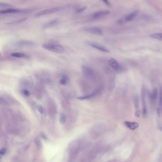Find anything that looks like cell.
<instances>
[{"instance_id": "13", "label": "cell", "mask_w": 162, "mask_h": 162, "mask_svg": "<svg viewBox=\"0 0 162 162\" xmlns=\"http://www.w3.org/2000/svg\"><path fill=\"white\" fill-rule=\"evenodd\" d=\"M35 43L33 42L30 41V40H20L18 41L16 45L18 47H32L34 46Z\"/></svg>"}, {"instance_id": "5", "label": "cell", "mask_w": 162, "mask_h": 162, "mask_svg": "<svg viewBox=\"0 0 162 162\" xmlns=\"http://www.w3.org/2000/svg\"><path fill=\"white\" fill-rule=\"evenodd\" d=\"M146 88L144 85L142 86L141 90V100H142V106H143V115L144 116H146L147 114V106L146 104Z\"/></svg>"}, {"instance_id": "23", "label": "cell", "mask_w": 162, "mask_h": 162, "mask_svg": "<svg viewBox=\"0 0 162 162\" xmlns=\"http://www.w3.org/2000/svg\"><path fill=\"white\" fill-rule=\"evenodd\" d=\"M66 116L64 113H61L60 115V123L62 124L65 123L66 121Z\"/></svg>"}, {"instance_id": "22", "label": "cell", "mask_w": 162, "mask_h": 162, "mask_svg": "<svg viewBox=\"0 0 162 162\" xmlns=\"http://www.w3.org/2000/svg\"><path fill=\"white\" fill-rule=\"evenodd\" d=\"M27 20V18H22V19H18V20H14L13 22H11L8 23L7 24H10V25H15V24H19V23L23 22H25Z\"/></svg>"}, {"instance_id": "18", "label": "cell", "mask_w": 162, "mask_h": 162, "mask_svg": "<svg viewBox=\"0 0 162 162\" xmlns=\"http://www.w3.org/2000/svg\"><path fill=\"white\" fill-rule=\"evenodd\" d=\"M49 113H55L56 112V105L54 104L52 102H50L49 103Z\"/></svg>"}, {"instance_id": "3", "label": "cell", "mask_w": 162, "mask_h": 162, "mask_svg": "<svg viewBox=\"0 0 162 162\" xmlns=\"http://www.w3.org/2000/svg\"><path fill=\"white\" fill-rule=\"evenodd\" d=\"M139 13V11L137 10L134 11V12H132L127 16H125L124 17L119 19L117 21V23L119 24H123L127 23V22H132L137 17Z\"/></svg>"}, {"instance_id": "31", "label": "cell", "mask_w": 162, "mask_h": 162, "mask_svg": "<svg viewBox=\"0 0 162 162\" xmlns=\"http://www.w3.org/2000/svg\"><path fill=\"white\" fill-rule=\"evenodd\" d=\"M161 129V131H162V127H161V129Z\"/></svg>"}, {"instance_id": "27", "label": "cell", "mask_w": 162, "mask_h": 162, "mask_svg": "<svg viewBox=\"0 0 162 162\" xmlns=\"http://www.w3.org/2000/svg\"><path fill=\"white\" fill-rule=\"evenodd\" d=\"M37 110L41 114H43V113H44V108H43L42 106L41 105H38L37 106Z\"/></svg>"}, {"instance_id": "2", "label": "cell", "mask_w": 162, "mask_h": 162, "mask_svg": "<svg viewBox=\"0 0 162 162\" xmlns=\"http://www.w3.org/2000/svg\"><path fill=\"white\" fill-rule=\"evenodd\" d=\"M82 142L81 140L75 141L72 143L71 144L70 146V150H69V154L72 157H75L77 155L78 152L80 150V148L82 146Z\"/></svg>"}, {"instance_id": "11", "label": "cell", "mask_w": 162, "mask_h": 162, "mask_svg": "<svg viewBox=\"0 0 162 162\" xmlns=\"http://www.w3.org/2000/svg\"><path fill=\"white\" fill-rule=\"evenodd\" d=\"M25 11L20 9H14V8H7L1 11V14H17L22 13Z\"/></svg>"}, {"instance_id": "24", "label": "cell", "mask_w": 162, "mask_h": 162, "mask_svg": "<svg viewBox=\"0 0 162 162\" xmlns=\"http://www.w3.org/2000/svg\"><path fill=\"white\" fill-rule=\"evenodd\" d=\"M57 22H58V20H52L51 22H49V23L46 24L45 28L52 26L53 25H54V24H55L56 23H57Z\"/></svg>"}, {"instance_id": "26", "label": "cell", "mask_w": 162, "mask_h": 162, "mask_svg": "<svg viewBox=\"0 0 162 162\" xmlns=\"http://www.w3.org/2000/svg\"><path fill=\"white\" fill-rule=\"evenodd\" d=\"M22 94L25 95V96L29 97L30 96V92L28 90L26 89H23L22 90Z\"/></svg>"}, {"instance_id": "7", "label": "cell", "mask_w": 162, "mask_h": 162, "mask_svg": "<svg viewBox=\"0 0 162 162\" xmlns=\"http://www.w3.org/2000/svg\"><path fill=\"white\" fill-rule=\"evenodd\" d=\"M102 87H99V88L97 89L96 90H95L91 94H89L88 95H85V96L78 97L77 99L80 100L90 99L91 98H94L95 97H96V96H97L99 94H101L102 91Z\"/></svg>"}, {"instance_id": "19", "label": "cell", "mask_w": 162, "mask_h": 162, "mask_svg": "<svg viewBox=\"0 0 162 162\" xmlns=\"http://www.w3.org/2000/svg\"><path fill=\"white\" fill-rule=\"evenodd\" d=\"M68 80H69V77L66 75H62L61 79H60L59 81V83L61 85H66Z\"/></svg>"}, {"instance_id": "10", "label": "cell", "mask_w": 162, "mask_h": 162, "mask_svg": "<svg viewBox=\"0 0 162 162\" xmlns=\"http://www.w3.org/2000/svg\"><path fill=\"white\" fill-rule=\"evenodd\" d=\"M82 71L83 75L88 78H92L94 77V72L91 67L86 66H82Z\"/></svg>"}, {"instance_id": "16", "label": "cell", "mask_w": 162, "mask_h": 162, "mask_svg": "<svg viewBox=\"0 0 162 162\" xmlns=\"http://www.w3.org/2000/svg\"><path fill=\"white\" fill-rule=\"evenodd\" d=\"M125 125L127 127L131 130H134L139 127V124L135 122H130V121H125Z\"/></svg>"}, {"instance_id": "17", "label": "cell", "mask_w": 162, "mask_h": 162, "mask_svg": "<svg viewBox=\"0 0 162 162\" xmlns=\"http://www.w3.org/2000/svg\"><path fill=\"white\" fill-rule=\"evenodd\" d=\"M11 56L14 58H29V56L28 55L20 52L12 53V54H11Z\"/></svg>"}, {"instance_id": "6", "label": "cell", "mask_w": 162, "mask_h": 162, "mask_svg": "<svg viewBox=\"0 0 162 162\" xmlns=\"http://www.w3.org/2000/svg\"><path fill=\"white\" fill-rule=\"evenodd\" d=\"M61 10L60 7H54V8L47 9L42 10V11L38 12L36 14V17H40V16H44V15L51 14H54L56 12H58Z\"/></svg>"}, {"instance_id": "15", "label": "cell", "mask_w": 162, "mask_h": 162, "mask_svg": "<svg viewBox=\"0 0 162 162\" xmlns=\"http://www.w3.org/2000/svg\"><path fill=\"white\" fill-rule=\"evenodd\" d=\"M134 103L135 109V116L137 118H139L140 116L141 111L139 108V98L137 96L134 97Z\"/></svg>"}, {"instance_id": "25", "label": "cell", "mask_w": 162, "mask_h": 162, "mask_svg": "<svg viewBox=\"0 0 162 162\" xmlns=\"http://www.w3.org/2000/svg\"><path fill=\"white\" fill-rule=\"evenodd\" d=\"M35 144L38 148H41V146H42V143H41V140L39 138H35Z\"/></svg>"}, {"instance_id": "28", "label": "cell", "mask_w": 162, "mask_h": 162, "mask_svg": "<svg viewBox=\"0 0 162 162\" xmlns=\"http://www.w3.org/2000/svg\"><path fill=\"white\" fill-rule=\"evenodd\" d=\"M86 9V7H81V8H78V9H77V11H76V13H77V14L81 13V12H83V11H85Z\"/></svg>"}, {"instance_id": "4", "label": "cell", "mask_w": 162, "mask_h": 162, "mask_svg": "<svg viewBox=\"0 0 162 162\" xmlns=\"http://www.w3.org/2000/svg\"><path fill=\"white\" fill-rule=\"evenodd\" d=\"M110 14V11L108 10H102L97 11L94 12L93 14H91L90 16L91 19L92 20H99L105 17Z\"/></svg>"}, {"instance_id": "30", "label": "cell", "mask_w": 162, "mask_h": 162, "mask_svg": "<svg viewBox=\"0 0 162 162\" xmlns=\"http://www.w3.org/2000/svg\"><path fill=\"white\" fill-rule=\"evenodd\" d=\"M6 152V150L5 149L3 148L1 149V150L0 153H1V155H4L5 154Z\"/></svg>"}, {"instance_id": "9", "label": "cell", "mask_w": 162, "mask_h": 162, "mask_svg": "<svg viewBox=\"0 0 162 162\" xmlns=\"http://www.w3.org/2000/svg\"><path fill=\"white\" fill-rule=\"evenodd\" d=\"M108 64L109 66L112 68L114 70L116 71L117 72H119L120 71L122 70V67L121 66H120L118 61L111 58H110L108 61Z\"/></svg>"}, {"instance_id": "29", "label": "cell", "mask_w": 162, "mask_h": 162, "mask_svg": "<svg viewBox=\"0 0 162 162\" xmlns=\"http://www.w3.org/2000/svg\"><path fill=\"white\" fill-rule=\"evenodd\" d=\"M102 1L105 3L107 6H110V3L109 0H102Z\"/></svg>"}, {"instance_id": "1", "label": "cell", "mask_w": 162, "mask_h": 162, "mask_svg": "<svg viewBox=\"0 0 162 162\" xmlns=\"http://www.w3.org/2000/svg\"><path fill=\"white\" fill-rule=\"evenodd\" d=\"M42 47L45 49L56 54H63L65 52V49L61 45L52 44H45L42 45Z\"/></svg>"}, {"instance_id": "12", "label": "cell", "mask_w": 162, "mask_h": 162, "mask_svg": "<svg viewBox=\"0 0 162 162\" xmlns=\"http://www.w3.org/2000/svg\"><path fill=\"white\" fill-rule=\"evenodd\" d=\"M86 31L90 33L96 35H101L103 34L102 30L97 27H89L86 28Z\"/></svg>"}, {"instance_id": "21", "label": "cell", "mask_w": 162, "mask_h": 162, "mask_svg": "<svg viewBox=\"0 0 162 162\" xmlns=\"http://www.w3.org/2000/svg\"><path fill=\"white\" fill-rule=\"evenodd\" d=\"M150 37L153 39L162 41V33H155L150 35Z\"/></svg>"}, {"instance_id": "20", "label": "cell", "mask_w": 162, "mask_h": 162, "mask_svg": "<svg viewBox=\"0 0 162 162\" xmlns=\"http://www.w3.org/2000/svg\"><path fill=\"white\" fill-rule=\"evenodd\" d=\"M157 110L162 111V87L160 86L159 88V104L158 105Z\"/></svg>"}, {"instance_id": "14", "label": "cell", "mask_w": 162, "mask_h": 162, "mask_svg": "<svg viewBox=\"0 0 162 162\" xmlns=\"http://www.w3.org/2000/svg\"><path fill=\"white\" fill-rule=\"evenodd\" d=\"M158 89L157 88H155L152 91L149 93V97L150 102H151L152 103L155 102L157 98V97H158Z\"/></svg>"}, {"instance_id": "8", "label": "cell", "mask_w": 162, "mask_h": 162, "mask_svg": "<svg viewBox=\"0 0 162 162\" xmlns=\"http://www.w3.org/2000/svg\"><path fill=\"white\" fill-rule=\"evenodd\" d=\"M87 44L89 46L92 47L93 48H95L96 49L101 51L103 52H110V50L108 49L107 47H104V46H103L102 45L99 44V43H96V42H95L88 41L87 42Z\"/></svg>"}]
</instances>
